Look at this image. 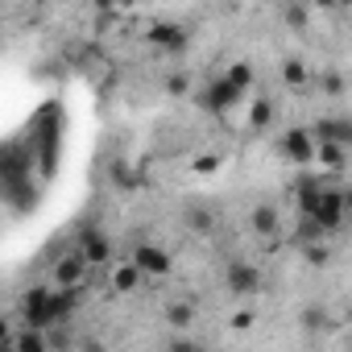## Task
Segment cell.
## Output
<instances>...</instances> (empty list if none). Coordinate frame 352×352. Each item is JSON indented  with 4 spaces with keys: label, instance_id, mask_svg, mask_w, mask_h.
Returning a JSON list of instances; mask_svg holds the SVG:
<instances>
[{
    "label": "cell",
    "instance_id": "1",
    "mask_svg": "<svg viewBox=\"0 0 352 352\" xmlns=\"http://www.w3.org/2000/svg\"><path fill=\"white\" fill-rule=\"evenodd\" d=\"M87 278H91V265L83 261V253H79V249L63 253V257L50 265V290H83V286H87Z\"/></svg>",
    "mask_w": 352,
    "mask_h": 352
},
{
    "label": "cell",
    "instance_id": "2",
    "mask_svg": "<svg viewBox=\"0 0 352 352\" xmlns=\"http://www.w3.org/2000/svg\"><path fill=\"white\" fill-rule=\"evenodd\" d=\"M21 327H34V331L50 327V286H30L21 294Z\"/></svg>",
    "mask_w": 352,
    "mask_h": 352
},
{
    "label": "cell",
    "instance_id": "3",
    "mask_svg": "<svg viewBox=\"0 0 352 352\" xmlns=\"http://www.w3.org/2000/svg\"><path fill=\"white\" fill-rule=\"evenodd\" d=\"M224 282H228L232 294L253 298V294L261 290V270H257L253 261H228V265H224Z\"/></svg>",
    "mask_w": 352,
    "mask_h": 352
},
{
    "label": "cell",
    "instance_id": "4",
    "mask_svg": "<svg viewBox=\"0 0 352 352\" xmlns=\"http://www.w3.org/2000/svg\"><path fill=\"white\" fill-rule=\"evenodd\" d=\"M129 265H133L141 278H166V274H170V253L157 249V245H137L133 257H129Z\"/></svg>",
    "mask_w": 352,
    "mask_h": 352
},
{
    "label": "cell",
    "instance_id": "5",
    "mask_svg": "<svg viewBox=\"0 0 352 352\" xmlns=\"http://www.w3.org/2000/svg\"><path fill=\"white\" fill-rule=\"evenodd\" d=\"M187 42H191V34H187L183 25H174V21H157V25L149 30V46H157V50H166V54L187 50Z\"/></svg>",
    "mask_w": 352,
    "mask_h": 352
},
{
    "label": "cell",
    "instance_id": "6",
    "mask_svg": "<svg viewBox=\"0 0 352 352\" xmlns=\"http://www.w3.org/2000/svg\"><path fill=\"white\" fill-rule=\"evenodd\" d=\"M315 141H323V145H344L348 149V141H352V124L344 120V116H323L315 129H307Z\"/></svg>",
    "mask_w": 352,
    "mask_h": 352
},
{
    "label": "cell",
    "instance_id": "7",
    "mask_svg": "<svg viewBox=\"0 0 352 352\" xmlns=\"http://www.w3.org/2000/svg\"><path fill=\"white\" fill-rule=\"evenodd\" d=\"M282 153H286L294 166H307V162H315V137H311L307 129H290V133L282 137Z\"/></svg>",
    "mask_w": 352,
    "mask_h": 352
},
{
    "label": "cell",
    "instance_id": "8",
    "mask_svg": "<svg viewBox=\"0 0 352 352\" xmlns=\"http://www.w3.org/2000/svg\"><path fill=\"white\" fill-rule=\"evenodd\" d=\"M79 253H83L87 265H104V261H108V241H104V232L83 228V232H79Z\"/></svg>",
    "mask_w": 352,
    "mask_h": 352
},
{
    "label": "cell",
    "instance_id": "9",
    "mask_svg": "<svg viewBox=\"0 0 352 352\" xmlns=\"http://www.w3.org/2000/svg\"><path fill=\"white\" fill-rule=\"evenodd\" d=\"M236 100H241V91H232L224 79H216V83L204 91V108H212V112H228Z\"/></svg>",
    "mask_w": 352,
    "mask_h": 352
},
{
    "label": "cell",
    "instance_id": "10",
    "mask_svg": "<svg viewBox=\"0 0 352 352\" xmlns=\"http://www.w3.org/2000/svg\"><path fill=\"white\" fill-rule=\"evenodd\" d=\"M183 220H187V228H191L195 236H212V232H216V212L204 208V204H191Z\"/></svg>",
    "mask_w": 352,
    "mask_h": 352
},
{
    "label": "cell",
    "instance_id": "11",
    "mask_svg": "<svg viewBox=\"0 0 352 352\" xmlns=\"http://www.w3.org/2000/svg\"><path fill=\"white\" fill-rule=\"evenodd\" d=\"M166 323H170L174 331H187V327L195 323V302H187V298L166 302Z\"/></svg>",
    "mask_w": 352,
    "mask_h": 352
},
{
    "label": "cell",
    "instance_id": "12",
    "mask_svg": "<svg viewBox=\"0 0 352 352\" xmlns=\"http://www.w3.org/2000/svg\"><path fill=\"white\" fill-rule=\"evenodd\" d=\"M249 224H253V232H257V236H274V232H278V212H274L270 204H261V208H253Z\"/></svg>",
    "mask_w": 352,
    "mask_h": 352
},
{
    "label": "cell",
    "instance_id": "13",
    "mask_svg": "<svg viewBox=\"0 0 352 352\" xmlns=\"http://www.w3.org/2000/svg\"><path fill=\"white\" fill-rule=\"evenodd\" d=\"M224 83H228L232 91H241V96H245V91L253 87V67H249V63H232V67L224 71Z\"/></svg>",
    "mask_w": 352,
    "mask_h": 352
},
{
    "label": "cell",
    "instance_id": "14",
    "mask_svg": "<svg viewBox=\"0 0 352 352\" xmlns=\"http://www.w3.org/2000/svg\"><path fill=\"white\" fill-rule=\"evenodd\" d=\"M315 157L327 162V170H336V174L348 166V149H344V145H323V141H315Z\"/></svg>",
    "mask_w": 352,
    "mask_h": 352
},
{
    "label": "cell",
    "instance_id": "15",
    "mask_svg": "<svg viewBox=\"0 0 352 352\" xmlns=\"http://www.w3.org/2000/svg\"><path fill=\"white\" fill-rule=\"evenodd\" d=\"M13 352H46V336L34 327H21L13 331Z\"/></svg>",
    "mask_w": 352,
    "mask_h": 352
},
{
    "label": "cell",
    "instance_id": "16",
    "mask_svg": "<svg viewBox=\"0 0 352 352\" xmlns=\"http://www.w3.org/2000/svg\"><path fill=\"white\" fill-rule=\"evenodd\" d=\"M137 282H141V274H137V270H133V265H129V261H124V265H116V270H112V286H116V290H120V294H129V290H133V286H137Z\"/></svg>",
    "mask_w": 352,
    "mask_h": 352
},
{
    "label": "cell",
    "instance_id": "17",
    "mask_svg": "<svg viewBox=\"0 0 352 352\" xmlns=\"http://www.w3.org/2000/svg\"><path fill=\"white\" fill-rule=\"evenodd\" d=\"M270 116H274V104L261 96V100H253V112H249V129H265L270 124Z\"/></svg>",
    "mask_w": 352,
    "mask_h": 352
},
{
    "label": "cell",
    "instance_id": "18",
    "mask_svg": "<svg viewBox=\"0 0 352 352\" xmlns=\"http://www.w3.org/2000/svg\"><path fill=\"white\" fill-rule=\"evenodd\" d=\"M166 352H208V348H204V344H195L187 331H174V336L166 340Z\"/></svg>",
    "mask_w": 352,
    "mask_h": 352
},
{
    "label": "cell",
    "instance_id": "19",
    "mask_svg": "<svg viewBox=\"0 0 352 352\" xmlns=\"http://www.w3.org/2000/svg\"><path fill=\"white\" fill-rule=\"evenodd\" d=\"M282 79L294 83V87H302V83H307V67H302L298 58H286V63H282Z\"/></svg>",
    "mask_w": 352,
    "mask_h": 352
},
{
    "label": "cell",
    "instance_id": "20",
    "mask_svg": "<svg viewBox=\"0 0 352 352\" xmlns=\"http://www.w3.org/2000/svg\"><path fill=\"white\" fill-rule=\"evenodd\" d=\"M323 323H327V315H323L319 307H307V311H302V331H319Z\"/></svg>",
    "mask_w": 352,
    "mask_h": 352
},
{
    "label": "cell",
    "instance_id": "21",
    "mask_svg": "<svg viewBox=\"0 0 352 352\" xmlns=\"http://www.w3.org/2000/svg\"><path fill=\"white\" fill-rule=\"evenodd\" d=\"M302 257H307L311 265H327V249H323V245H302Z\"/></svg>",
    "mask_w": 352,
    "mask_h": 352
},
{
    "label": "cell",
    "instance_id": "22",
    "mask_svg": "<svg viewBox=\"0 0 352 352\" xmlns=\"http://www.w3.org/2000/svg\"><path fill=\"white\" fill-rule=\"evenodd\" d=\"M187 87H191V79H187V75H170V79H166V91H170V96H183Z\"/></svg>",
    "mask_w": 352,
    "mask_h": 352
},
{
    "label": "cell",
    "instance_id": "23",
    "mask_svg": "<svg viewBox=\"0 0 352 352\" xmlns=\"http://www.w3.org/2000/svg\"><path fill=\"white\" fill-rule=\"evenodd\" d=\"M323 87H327L331 96H340V91H344V79H340V75H323Z\"/></svg>",
    "mask_w": 352,
    "mask_h": 352
},
{
    "label": "cell",
    "instance_id": "24",
    "mask_svg": "<svg viewBox=\"0 0 352 352\" xmlns=\"http://www.w3.org/2000/svg\"><path fill=\"white\" fill-rule=\"evenodd\" d=\"M79 352H104V344H100L96 336H83V340H79Z\"/></svg>",
    "mask_w": 352,
    "mask_h": 352
}]
</instances>
